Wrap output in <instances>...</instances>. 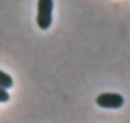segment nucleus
<instances>
[{
  "label": "nucleus",
  "mask_w": 130,
  "mask_h": 123,
  "mask_svg": "<svg viewBox=\"0 0 130 123\" xmlns=\"http://www.w3.org/2000/svg\"><path fill=\"white\" fill-rule=\"evenodd\" d=\"M52 0H37V26L41 30H46L52 24Z\"/></svg>",
  "instance_id": "nucleus-1"
},
{
  "label": "nucleus",
  "mask_w": 130,
  "mask_h": 123,
  "mask_svg": "<svg viewBox=\"0 0 130 123\" xmlns=\"http://www.w3.org/2000/svg\"><path fill=\"white\" fill-rule=\"evenodd\" d=\"M0 86L6 88V90H9V88L13 86V78H11L8 73H4V71H0Z\"/></svg>",
  "instance_id": "nucleus-3"
},
{
  "label": "nucleus",
  "mask_w": 130,
  "mask_h": 123,
  "mask_svg": "<svg viewBox=\"0 0 130 123\" xmlns=\"http://www.w3.org/2000/svg\"><path fill=\"white\" fill-rule=\"evenodd\" d=\"M8 101H9V93H8V90L0 86V103H8Z\"/></svg>",
  "instance_id": "nucleus-4"
},
{
  "label": "nucleus",
  "mask_w": 130,
  "mask_h": 123,
  "mask_svg": "<svg viewBox=\"0 0 130 123\" xmlns=\"http://www.w3.org/2000/svg\"><path fill=\"white\" fill-rule=\"evenodd\" d=\"M97 104L102 108H121L125 104V99L119 93H102L97 97Z\"/></svg>",
  "instance_id": "nucleus-2"
}]
</instances>
